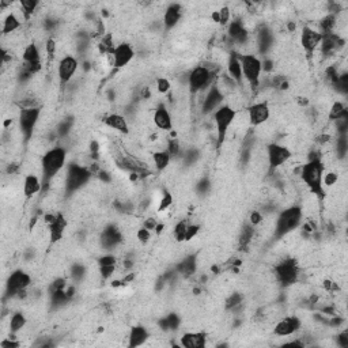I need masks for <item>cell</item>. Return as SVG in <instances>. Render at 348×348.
Listing matches in <instances>:
<instances>
[{"mask_svg":"<svg viewBox=\"0 0 348 348\" xmlns=\"http://www.w3.org/2000/svg\"><path fill=\"white\" fill-rule=\"evenodd\" d=\"M337 25V16L335 14H328L326 16H324L320 22V30L318 32L321 34H326V33H333L335 28Z\"/></svg>","mask_w":348,"mask_h":348,"instance_id":"35","label":"cell"},{"mask_svg":"<svg viewBox=\"0 0 348 348\" xmlns=\"http://www.w3.org/2000/svg\"><path fill=\"white\" fill-rule=\"evenodd\" d=\"M22 26V22L21 19L16 16L15 12H8L7 15L3 18V26H2V33L4 35L12 34L14 32H16L18 29H21Z\"/></svg>","mask_w":348,"mask_h":348,"instance_id":"31","label":"cell"},{"mask_svg":"<svg viewBox=\"0 0 348 348\" xmlns=\"http://www.w3.org/2000/svg\"><path fill=\"white\" fill-rule=\"evenodd\" d=\"M67 150L63 146H55L44 154L41 158V180L44 189L51 185L52 180L66 168ZM44 192V191H43Z\"/></svg>","mask_w":348,"mask_h":348,"instance_id":"2","label":"cell"},{"mask_svg":"<svg viewBox=\"0 0 348 348\" xmlns=\"http://www.w3.org/2000/svg\"><path fill=\"white\" fill-rule=\"evenodd\" d=\"M86 276V268L82 264H74L71 268V278L74 279V282H80L83 278Z\"/></svg>","mask_w":348,"mask_h":348,"instance_id":"44","label":"cell"},{"mask_svg":"<svg viewBox=\"0 0 348 348\" xmlns=\"http://www.w3.org/2000/svg\"><path fill=\"white\" fill-rule=\"evenodd\" d=\"M157 90L159 94H168L172 90V83L168 78H158L157 79Z\"/></svg>","mask_w":348,"mask_h":348,"instance_id":"46","label":"cell"},{"mask_svg":"<svg viewBox=\"0 0 348 348\" xmlns=\"http://www.w3.org/2000/svg\"><path fill=\"white\" fill-rule=\"evenodd\" d=\"M102 265H117V258H116L114 254L108 252V253L98 258V267Z\"/></svg>","mask_w":348,"mask_h":348,"instance_id":"47","label":"cell"},{"mask_svg":"<svg viewBox=\"0 0 348 348\" xmlns=\"http://www.w3.org/2000/svg\"><path fill=\"white\" fill-rule=\"evenodd\" d=\"M49 229V239H51L52 243L59 242L60 239L63 238L64 233H66L67 229V219L63 214H56L55 220L48 226Z\"/></svg>","mask_w":348,"mask_h":348,"instance_id":"26","label":"cell"},{"mask_svg":"<svg viewBox=\"0 0 348 348\" xmlns=\"http://www.w3.org/2000/svg\"><path fill=\"white\" fill-rule=\"evenodd\" d=\"M154 126L160 131H172L173 129V118L169 109L163 104H160L155 108L153 114Z\"/></svg>","mask_w":348,"mask_h":348,"instance_id":"21","label":"cell"},{"mask_svg":"<svg viewBox=\"0 0 348 348\" xmlns=\"http://www.w3.org/2000/svg\"><path fill=\"white\" fill-rule=\"evenodd\" d=\"M136 238L139 239L141 243L150 242V239H151V231L147 230L146 227H140V229L136 231Z\"/></svg>","mask_w":348,"mask_h":348,"instance_id":"53","label":"cell"},{"mask_svg":"<svg viewBox=\"0 0 348 348\" xmlns=\"http://www.w3.org/2000/svg\"><path fill=\"white\" fill-rule=\"evenodd\" d=\"M261 222H262V214H261V212L257 211V210L252 211L251 212V218H249V223H251L252 226L257 227Z\"/></svg>","mask_w":348,"mask_h":348,"instance_id":"57","label":"cell"},{"mask_svg":"<svg viewBox=\"0 0 348 348\" xmlns=\"http://www.w3.org/2000/svg\"><path fill=\"white\" fill-rule=\"evenodd\" d=\"M166 151L172 155V158L178 157L181 154L180 141L177 140V139H170V140L168 141V149H166Z\"/></svg>","mask_w":348,"mask_h":348,"instance_id":"45","label":"cell"},{"mask_svg":"<svg viewBox=\"0 0 348 348\" xmlns=\"http://www.w3.org/2000/svg\"><path fill=\"white\" fill-rule=\"evenodd\" d=\"M157 226H158V220L155 219V218H147V219L143 222V227H146L147 230H150L151 233H154V230L157 229Z\"/></svg>","mask_w":348,"mask_h":348,"instance_id":"60","label":"cell"},{"mask_svg":"<svg viewBox=\"0 0 348 348\" xmlns=\"http://www.w3.org/2000/svg\"><path fill=\"white\" fill-rule=\"evenodd\" d=\"M196 270H197V257H196V254H188L176 267V272L178 275H181L182 278H191V276H193L196 274Z\"/></svg>","mask_w":348,"mask_h":348,"instance_id":"29","label":"cell"},{"mask_svg":"<svg viewBox=\"0 0 348 348\" xmlns=\"http://www.w3.org/2000/svg\"><path fill=\"white\" fill-rule=\"evenodd\" d=\"M104 124H105L108 128L114 129L117 132L122 133V135H127L129 133V126L128 120L126 118V116H122L120 113H110L108 116H105L104 118Z\"/></svg>","mask_w":348,"mask_h":348,"instance_id":"27","label":"cell"},{"mask_svg":"<svg viewBox=\"0 0 348 348\" xmlns=\"http://www.w3.org/2000/svg\"><path fill=\"white\" fill-rule=\"evenodd\" d=\"M274 274L276 276V280L280 283L282 287H290L295 284L299 279V268L295 260L293 258H285L279 261L274 267Z\"/></svg>","mask_w":348,"mask_h":348,"instance_id":"9","label":"cell"},{"mask_svg":"<svg viewBox=\"0 0 348 348\" xmlns=\"http://www.w3.org/2000/svg\"><path fill=\"white\" fill-rule=\"evenodd\" d=\"M180 345L185 348H204L207 345V333L185 332L180 337Z\"/></svg>","mask_w":348,"mask_h":348,"instance_id":"23","label":"cell"},{"mask_svg":"<svg viewBox=\"0 0 348 348\" xmlns=\"http://www.w3.org/2000/svg\"><path fill=\"white\" fill-rule=\"evenodd\" d=\"M19 6L25 18H30V15L34 14V11L39 6V3L37 0H22L19 3Z\"/></svg>","mask_w":348,"mask_h":348,"instance_id":"39","label":"cell"},{"mask_svg":"<svg viewBox=\"0 0 348 348\" xmlns=\"http://www.w3.org/2000/svg\"><path fill=\"white\" fill-rule=\"evenodd\" d=\"M242 301H243L242 294H239V293L231 294L230 297L227 298L226 309L227 310H231V312H233V310H234L235 308H238V306L242 305Z\"/></svg>","mask_w":348,"mask_h":348,"instance_id":"43","label":"cell"},{"mask_svg":"<svg viewBox=\"0 0 348 348\" xmlns=\"http://www.w3.org/2000/svg\"><path fill=\"white\" fill-rule=\"evenodd\" d=\"M181 16H182V7L178 3L169 4V7L165 10L163 12V19H162V25H163L165 30H172L178 25Z\"/></svg>","mask_w":348,"mask_h":348,"instance_id":"22","label":"cell"},{"mask_svg":"<svg viewBox=\"0 0 348 348\" xmlns=\"http://www.w3.org/2000/svg\"><path fill=\"white\" fill-rule=\"evenodd\" d=\"M122 234L116 224H109L101 231L99 245L105 252H112L121 243Z\"/></svg>","mask_w":348,"mask_h":348,"instance_id":"18","label":"cell"},{"mask_svg":"<svg viewBox=\"0 0 348 348\" xmlns=\"http://www.w3.org/2000/svg\"><path fill=\"white\" fill-rule=\"evenodd\" d=\"M71 127H72V121H70V120H64V121L60 122L59 127H57V135H59V136H66V135H68Z\"/></svg>","mask_w":348,"mask_h":348,"instance_id":"55","label":"cell"},{"mask_svg":"<svg viewBox=\"0 0 348 348\" xmlns=\"http://www.w3.org/2000/svg\"><path fill=\"white\" fill-rule=\"evenodd\" d=\"M348 153V135L339 133L336 139V155L339 159H345Z\"/></svg>","mask_w":348,"mask_h":348,"instance_id":"36","label":"cell"},{"mask_svg":"<svg viewBox=\"0 0 348 348\" xmlns=\"http://www.w3.org/2000/svg\"><path fill=\"white\" fill-rule=\"evenodd\" d=\"M337 180H339V174L336 172H326L324 173V177H322V185L325 187H333L336 184Z\"/></svg>","mask_w":348,"mask_h":348,"instance_id":"48","label":"cell"},{"mask_svg":"<svg viewBox=\"0 0 348 348\" xmlns=\"http://www.w3.org/2000/svg\"><path fill=\"white\" fill-rule=\"evenodd\" d=\"M28 324V320H26V316H25L22 312H14L10 317V322H8V329H10V333L11 335H16L19 333L22 329L26 326Z\"/></svg>","mask_w":348,"mask_h":348,"instance_id":"33","label":"cell"},{"mask_svg":"<svg viewBox=\"0 0 348 348\" xmlns=\"http://www.w3.org/2000/svg\"><path fill=\"white\" fill-rule=\"evenodd\" d=\"M200 231V224H196V223H189L188 227H187V233H185V242H189L192 239L195 238L196 235L199 234Z\"/></svg>","mask_w":348,"mask_h":348,"instance_id":"49","label":"cell"},{"mask_svg":"<svg viewBox=\"0 0 348 348\" xmlns=\"http://www.w3.org/2000/svg\"><path fill=\"white\" fill-rule=\"evenodd\" d=\"M159 325L163 331H173V329L178 328V325H180V318H178L177 314H169L168 317H165L163 320H160Z\"/></svg>","mask_w":348,"mask_h":348,"instance_id":"38","label":"cell"},{"mask_svg":"<svg viewBox=\"0 0 348 348\" xmlns=\"http://www.w3.org/2000/svg\"><path fill=\"white\" fill-rule=\"evenodd\" d=\"M337 345L341 348L348 347V332L347 331H343L337 335Z\"/></svg>","mask_w":348,"mask_h":348,"instance_id":"58","label":"cell"},{"mask_svg":"<svg viewBox=\"0 0 348 348\" xmlns=\"http://www.w3.org/2000/svg\"><path fill=\"white\" fill-rule=\"evenodd\" d=\"M45 49H47V52L49 53V55H53L56 51V41L53 38H49L47 41V44H45Z\"/></svg>","mask_w":348,"mask_h":348,"instance_id":"61","label":"cell"},{"mask_svg":"<svg viewBox=\"0 0 348 348\" xmlns=\"http://www.w3.org/2000/svg\"><path fill=\"white\" fill-rule=\"evenodd\" d=\"M275 43L274 32L268 26H261L257 33V47L260 53L267 55L272 49V45Z\"/></svg>","mask_w":348,"mask_h":348,"instance_id":"28","label":"cell"},{"mask_svg":"<svg viewBox=\"0 0 348 348\" xmlns=\"http://www.w3.org/2000/svg\"><path fill=\"white\" fill-rule=\"evenodd\" d=\"M227 34H229L231 41L237 45H245V44L249 43V38H251L249 30L239 21H230Z\"/></svg>","mask_w":348,"mask_h":348,"instance_id":"20","label":"cell"},{"mask_svg":"<svg viewBox=\"0 0 348 348\" xmlns=\"http://www.w3.org/2000/svg\"><path fill=\"white\" fill-rule=\"evenodd\" d=\"M188 224V220L182 219L174 226V238H176L177 242H185V233H187Z\"/></svg>","mask_w":348,"mask_h":348,"instance_id":"41","label":"cell"},{"mask_svg":"<svg viewBox=\"0 0 348 348\" xmlns=\"http://www.w3.org/2000/svg\"><path fill=\"white\" fill-rule=\"evenodd\" d=\"M39 116H41V106L24 108L19 110L18 122H19V129L25 141H29L33 137V132L38 124Z\"/></svg>","mask_w":348,"mask_h":348,"instance_id":"10","label":"cell"},{"mask_svg":"<svg viewBox=\"0 0 348 348\" xmlns=\"http://www.w3.org/2000/svg\"><path fill=\"white\" fill-rule=\"evenodd\" d=\"M293 158V153L287 146L270 143L267 146V162L271 170H276Z\"/></svg>","mask_w":348,"mask_h":348,"instance_id":"11","label":"cell"},{"mask_svg":"<svg viewBox=\"0 0 348 348\" xmlns=\"http://www.w3.org/2000/svg\"><path fill=\"white\" fill-rule=\"evenodd\" d=\"M343 118H348L347 108L341 101L333 102L331 112H329V120L331 121H337V120H343Z\"/></svg>","mask_w":348,"mask_h":348,"instance_id":"34","label":"cell"},{"mask_svg":"<svg viewBox=\"0 0 348 348\" xmlns=\"http://www.w3.org/2000/svg\"><path fill=\"white\" fill-rule=\"evenodd\" d=\"M32 284V276L22 270H16L10 274L7 282H6V290H4L3 299H11L15 297H22V294L26 293V290Z\"/></svg>","mask_w":348,"mask_h":348,"instance_id":"8","label":"cell"},{"mask_svg":"<svg viewBox=\"0 0 348 348\" xmlns=\"http://www.w3.org/2000/svg\"><path fill=\"white\" fill-rule=\"evenodd\" d=\"M90 151L94 154V155L98 153V151H99V145H98L97 140H93L90 143Z\"/></svg>","mask_w":348,"mask_h":348,"instance_id":"63","label":"cell"},{"mask_svg":"<svg viewBox=\"0 0 348 348\" xmlns=\"http://www.w3.org/2000/svg\"><path fill=\"white\" fill-rule=\"evenodd\" d=\"M91 176L93 174H91L90 169L86 168V166H82V165L78 163L67 165L66 177H64L66 192L68 195H71V193L79 191L85 185H87Z\"/></svg>","mask_w":348,"mask_h":348,"instance_id":"6","label":"cell"},{"mask_svg":"<svg viewBox=\"0 0 348 348\" xmlns=\"http://www.w3.org/2000/svg\"><path fill=\"white\" fill-rule=\"evenodd\" d=\"M216 71L210 64L197 66L188 74V89L192 94H199L201 91L207 90L208 87L212 86V80L215 78Z\"/></svg>","mask_w":348,"mask_h":348,"instance_id":"5","label":"cell"},{"mask_svg":"<svg viewBox=\"0 0 348 348\" xmlns=\"http://www.w3.org/2000/svg\"><path fill=\"white\" fill-rule=\"evenodd\" d=\"M227 72H229L230 78L233 79L237 85H242V82H243L242 67H241V63H239L238 53H237V52H231L230 56H229Z\"/></svg>","mask_w":348,"mask_h":348,"instance_id":"30","label":"cell"},{"mask_svg":"<svg viewBox=\"0 0 348 348\" xmlns=\"http://www.w3.org/2000/svg\"><path fill=\"white\" fill-rule=\"evenodd\" d=\"M116 272V265H102L99 267V275L104 280H108L114 275Z\"/></svg>","mask_w":348,"mask_h":348,"instance_id":"52","label":"cell"},{"mask_svg":"<svg viewBox=\"0 0 348 348\" xmlns=\"http://www.w3.org/2000/svg\"><path fill=\"white\" fill-rule=\"evenodd\" d=\"M67 285H68L67 284V279L64 278L55 279V280L51 283V285H49V294L55 293V291H60V290H66Z\"/></svg>","mask_w":348,"mask_h":348,"instance_id":"51","label":"cell"},{"mask_svg":"<svg viewBox=\"0 0 348 348\" xmlns=\"http://www.w3.org/2000/svg\"><path fill=\"white\" fill-rule=\"evenodd\" d=\"M135 49L131 44L120 43L116 45L113 53H112V66L116 70H121L124 67L128 66L133 59H135Z\"/></svg>","mask_w":348,"mask_h":348,"instance_id":"16","label":"cell"},{"mask_svg":"<svg viewBox=\"0 0 348 348\" xmlns=\"http://www.w3.org/2000/svg\"><path fill=\"white\" fill-rule=\"evenodd\" d=\"M173 201H174V199H173L172 193L168 191H165L163 193H162V197H160L159 204H158L157 211L159 212V214L160 212H165L166 210H169V208L172 207Z\"/></svg>","mask_w":348,"mask_h":348,"instance_id":"42","label":"cell"},{"mask_svg":"<svg viewBox=\"0 0 348 348\" xmlns=\"http://www.w3.org/2000/svg\"><path fill=\"white\" fill-rule=\"evenodd\" d=\"M302 329V320L298 316H287L279 320L274 326L275 336L278 337H289L298 333Z\"/></svg>","mask_w":348,"mask_h":348,"instance_id":"14","label":"cell"},{"mask_svg":"<svg viewBox=\"0 0 348 348\" xmlns=\"http://www.w3.org/2000/svg\"><path fill=\"white\" fill-rule=\"evenodd\" d=\"M321 41H322V34L318 30L309 28V26H305L302 29L301 45L309 57H312L314 55V52L320 48Z\"/></svg>","mask_w":348,"mask_h":348,"instance_id":"19","label":"cell"},{"mask_svg":"<svg viewBox=\"0 0 348 348\" xmlns=\"http://www.w3.org/2000/svg\"><path fill=\"white\" fill-rule=\"evenodd\" d=\"M224 94L218 85H212L208 87V91L201 101V112L204 114H212L219 106L223 105Z\"/></svg>","mask_w":348,"mask_h":348,"instance_id":"15","label":"cell"},{"mask_svg":"<svg viewBox=\"0 0 348 348\" xmlns=\"http://www.w3.org/2000/svg\"><path fill=\"white\" fill-rule=\"evenodd\" d=\"M237 114H238V110L231 105H227V104H223L212 113V118H214V124H215L216 129V146H218V149H220L224 145L227 132L231 128V126L234 124Z\"/></svg>","mask_w":348,"mask_h":348,"instance_id":"4","label":"cell"},{"mask_svg":"<svg viewBox=\"0 0 348 348\" xmlns=\"http://www.w3.org/2000/svg\"><path fill=\"white\" fill-rule=\"evenodd\" d=\"M199 151L196 149H191V150H187L184 154H182V158H184V162H187L188 165H193L197 162V159H199Z\"/></svg>","mask_w":348,"mask_h":348,"instance_id":"50","label":"cell"},{"mask_svg":"<svg viewBox=\"0 0 348 348\" xmlns=\"http://www.w3.org/2000/svg\"><path fill=\"white\" fill-rule=\"evenodd\" d=\"M325 173V163L320 154L313 153L310 154L309 160L303 163L299 169V177L302 182L308 187L313 195H316L318 199H325V188L322 185V177Z\"/></svg>","mask_w":348,"mask_h":348,"instance_id":"1","label":"cell"},{"mask_svg":"<svg viewBox=\"0 0 348 348\" xmlns=\"http://www.w3.org/2000/svg\"><path fill=\"white\" fill-rule=\"evenodd\" d=\"M208 189H210V180L208 178L200 180L199 184L196 185V191L199 192V193H207Z\"/></svg>","mask_w":348,"mask_h":348,"instance_id":"59","label":"cell"},{"mask_svg":"<svg viewBox=\"0 0 348 348\" xmlns=\"http://www.w3.org/2000/svg\"><path fill=\"white\" fill-rule=\"evenodd\" d=\"M238 59L242 67L243 79L251 85L252 89H257L262 74L261 59L253 53H238Z\"/></svg>","mask_w":348,"mask_h":348,"instance_id":"7","label":"cell"},{"mask_svg":"<svg viewBox=\"0 0 348 348\" xmlns=\"http://www.w3.org/2000/svg\"><path fill=\"white\" fill-rule=\"evenodd\" d=\"M254 235V227L252 226L251 223H248V224H245V226L241 229V231H239V247L241 248H247L249 243H251L252 238H253Z\"/></svg>","mask_w":348,"mask_h":348,"instance_id":"37","label":"cell"},{"mask_svg":"<svg viewBox=\"0 0 348 348\" xmlns=\"http://www.w3.org/2000/svg\"><path fill=\"white\" fill-rule=\"evenodd\" d=\"M79 70V60L72 55L63 56L57 64V78L62 86H66L72 80V78Z\"/></svg>","mask_w":348,"mask_h":348,"instance_id":"13","label":"cell"},{"mask_svg":"<svg viewBox=\"0 0 348 348\" xmlns=\"http://www.w3.org/2000/svg\"><path fill=\"white\" fill-rule=\"evenodd\" d=\"M44 191L43 180L37 174L30 173L24 178V195L26 199H32Z\"/></svg>","mask_w":348,"mask_h":348,"instance_id":"25","label":"cell"},{"mask_svg":"<svg viewBox=\"0 0 348 348\" xmlns=\"http://www.w3.org/2000/svg\"><path fill=\"white\" fill-rule=\"evenodd\" d=\"M21 345V343L18 340H15V335H12L10 337H6L4 340L0 341V347L2 348H18Z\"/></svg>","mask_w":348,"mask_h":348,"instance_id":"54","label":"cell"},{"mask_svg":"<svg viewBox=\"0 0 348 348\" xmlns=\"http://www.w3.org/2000/svg\"><path fill=\"white\" fill-rule=\"evenodd\" d=\"M271 117V109L268 102L260 101L252 104L248 108V120L252 127H260L265 124Z\"/></svg>","mask_w":348,"mask_h":348,"instance_id":"17","label":"cell"},{"mask_svg":"<svg viewBox=\"0 0 348 348\" xmlns=\"http://www.w3.org/2000/svg\"><path fill=\"white\" fill-rule=\"evenodd\" d=\"M219 14V24L220 25H229L230 24V8L223 7L220 8V11H218Z\"/></svg>","mask_w":348,"mask_h":348,"instance_id":"56","label":"cell"},{"mask_svg":"<svg viewBox=\"0 0 348 348\" xmlns=\"http://www.w3.org/2000/svg\"><path fill=\"white\" fill-rule=\"evenodd\" d=\"M49 295H51V302L53 306H64L71 299L66 290L55 291V293H51Z\"/></svg>","mask_w":348,"mask_h":348,"instance_id":"40","label":"cell"},{"mask_svg":"<svg viewBox=\"0 0 348 348\" xmlns=\"http://www.w3.org/2000/svg\"><path fill=\"white\" fill-rule=\"evenodd\" d=\"M151 158H153L154 166H155V170L159 173L165 172L166 169L169 168L170 165V160H172V155L166 151V150H160V151H154L151 154Z\"/></svg>","mask_w":348,"mask_h":348,"instance_id":"32","label":"cell"},{"mask_svg":"<svg viewBox=\"0 0 348 348\" xmlns=\"http://www.w3.org/2000/svg\"><path fill=\"white\" fill-rule=\"evenodd\" d=\"M22 60H24V70L28 75H34L43 68V60H41V51L37 47V44L30 43L25 47L22 52Z\"/></svg>","mask_w":348,"mask_h":348,"instance_id":"12","label":"cell"},{"mask_svg":"<svg viewBox=\"0 0 348 348\" xmlns=\"http://www.w3.org/2000/svg\"><path fill=\"white\" fill-rule=\"evenodd\" d=\"M150 339L149 329L143 326V325H135L129 331L128 336V347L136 348L140 345H145L147 340Z\"/></svg>","mask_w":348,"mask_h":348,"instance_id":"24","label":"cell"},{"mask_svg":"<svg viewBox=\"0 0 348 348\" xmlns=\"http://www.w3.org/2000/svg\"><path fill=\"white\" fill-rule=\"evenodd\" d=\"M261 64H262V72H271L272 68H274V62H272L271 59H262Z\"/></svg>","mask_w":348,"mask_h":348,"instance_id":"62","label":"cell"},{"mask_svg":"<svg viewBox=\"0 0 348 348\" xmlns=\"http://www.w3.org/2000/svg\"><path fill=\"white\" fill-rule=\"evenodd\" d=\"M163 230H165V224H163V223H158L157 229H155V230H154V231H155V233H157V234L159 235L160 233H162V231H163Z\"/></svg>","mask_w":348,"mask_h":348,"instance_id":"64","label":"cell"},{"mask_svg":"<svg viewBox=\"0 0 348 348\" xmlns=\"http://www.w3.org/2000/svg\"><path fill=\"white\" fill-rule=\"evenodd\" d=\"M303 223V210L299 206H291L284 208L276 218L274 227V237L276 239L284 238L285 235L297 230Z\"/></svg>","mask_w":348,"mask_h":348,"instance_id":"3","label":"cell"}]
</instances>
